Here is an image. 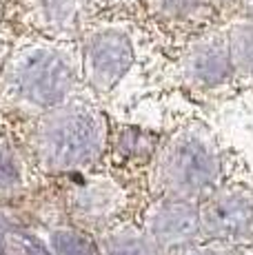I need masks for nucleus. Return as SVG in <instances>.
Masks as SVG:
<instances>
[{"mask_svg": "<svg viewBox=\"0 0 253 255\" xmlns=\"http://www.w3.org/2000/svg\"><path fill=\"white\" fill-rule=\"evenodd\" d=\"M87 0H27L29 20L56 38L71 36L85 20Z\"/></svg>", "mask_w": 253, "mask_h": 255, "instance_id": "obj_7", "label": "nucleus"}, {"mask_svg": "<svg viewBox=\"0 0 253 255\" xmlns=\"http://www.w3.org/2000/svg\"><path fill=\"white\" fill-rule=\"evenodd\" d=\"M53 244L60 255H89V244L74 233H58Z\"/></svg>", "mask_w": 253, "mask_h": 255, "instance_id": "obj_11", "label": "nucleus"}, {"mask_svg": "<svg viewBox=\"0 0 253 255\" xmlns=\"http://www.w3.org/2000/svg\"><path fill=\"white\" fill-rule=\"evenodd\" d=\"M164 175L178 191H200L218 175V158L198 133H182L164 153Z\"/></svg>", "mask_w": 253, "mask_h": 255, "instance_id": "obj_4", "label": "nucleus"}, {"mask_svg": "<svg viewBox=\"0 0 253 255\" xmlns=\"http://www.w3.org/2000/svg\"><path fill=\"white\" fill-rule=\"evenodd\" d=\"M76 85V62L65 47L33 42L20 47L2 69V91L11 102L45 111L62 105Z\"/></svg>", "mask_w": 253, "mask_h": 255, "instance_id": "obj_1", "label": "nucleus"}, {"mask_svg": "<svg viewBox=\"0 0 253 255\" xmlns=\"http://www.w3.org/2000/svg\"><path fill=\"white\" fill-rule=\"evenodd\" d=\"M204 227L222 240L253 238V200L242 191L220 193L204 207Z\"/></svg>", "mask_w": 253, "mask_h": 255, "instance_id": "obj_5", "label": "nucleus"}, {"mask_svg": "<svg viewBox=\"0 0 253 255\" xmlns=\"http://www.w3.org/2000/svg\"><path fill=\"white\" fill-rule=\"evenodd\" d=\"M105 120L89 107L56 109L38 129V151L56 169L89 162L102 149Z\"/></svg>", "mask_w": 253, "mask_h": 255, "instance_id": "obj_2", "label": "nucleus"}, {"mask_svg": "<svg viewBox=\"0 0 253 255\" xmlns=\"http://www.w3.org/2000/svg\"><path fill=\"white\" fill-rule=\"evenodd\" d=\"M94 2H102V4H125V2H133V0H94Z\"/></svg>", "mask_w": 253, "mask_h": 255, "instance_id": "obj_13", "label": "nucleus"}, {"mask_svg": "<svg viewBox=\"0 0 253 255\" xmlns=\"http://www.w3.org/2000/svg\"><path fill=\"white\" fill-rule=\"evenodd\" d=\"M249 7H251V13H253V0H249Z\"/></svg>", "mask_w": 253, "mask_h": 255, "instance_id": "obj_15", "label": "nucleus"}, {"mask_svg": "<svg viewBox=\"0 0 253 255\" xmlns=\"http://www.w3.org/2000/svg\"><path fill=\"white\" fill-rule=\"evenodd\" d=\"M193 255H222V253H216V251H200V253H193Z\"/></svg>", "mask_w": 253, "mask_h": 255, "instance_id": "obj_14", "label": "nucleus"}, {"mask_svg": "<svg viewBox=\"0 0 253 255\" xmlns=\"http://www.w3.org/2000/svg\"><path fill=\"white\" fill-rule=\"evenodd\" d=\"M147 7L151 13L169 20L191 18L204 7V0H147Z\"/></svg>", "mask_w": 253, "mask_h": 255, "instance_id": "obj_10", "label": "nucleus"}, {"mask_svg": "<svg viewBox=\"0 0 253 255\" xmlns=\"http://www.w3.org/2000/svg\"><path fill=\"white\" fill-rule=\"evenodd\" d=\"M153 231L164 242H184L198 231V215L184 202L167 204L153 222Z\"/></svg>", "mask_w": 253, "mask_h": 255, "instance_id": "obj_8", "label": "nucleus"}, {"mask_svg": "<svg viewBox=\"0 0 253 255\" xmlns=\"http://www.w3.org/2000/svg\"><path fill=\"white\" fill-rule=\"evenodd\" d=\"M229 53H231L233 69L242 73H253V22L238 24L227 38Z\"/></svg>", "mask_w": 253, "mask_h": 255, "instance_id": "obj_9", "label": "nucleus"}, {"mask_svg": "<svg viewBox=\"0 0 253 255\" xmlns=\"http://www.w3.org/2000/svg\"><path fill=\"white\" fill-rule=\"evenodd\" d=\"M111 255H155V253L147 247V244L133 242V240H131V242H120L118 247H114Z\"/></svg>", "mask_w": 253, "mask_h": 255, "instance_id": "obj_12", "label": "nucleus"}, {"mask_svg": "<svg viewBox=\"0 0 253 255\" xmlns=\"http://www.w3.org/2000/svg\"><path fill=\"white\" fill-rule=\"evenodd\" d=\"M182 69L187 80L198 87L222 85L225 80H229L233 71L227 40L218 36H207L193 42L182 58Z\"/></svg>", "mask_w": 253, "mask_h": 255, "instance_id": "obj_6", "label": "nucleus"}, {"mask_svg": "<svg viewBox=\"0 0 253 255\" xmlns=\"http://www.w3.org/2000/svg\"><path fill=\"white\" fill-rule=\"evenodd\" d=\"M133 65V42L123 27L105 24L91 29L82 45V69L98 91H107Z\"/></svg>", "mask_w": 253, "mask_h": 255, "instance_id": "obj_3", "label": "nucleus"}]
</instances>
